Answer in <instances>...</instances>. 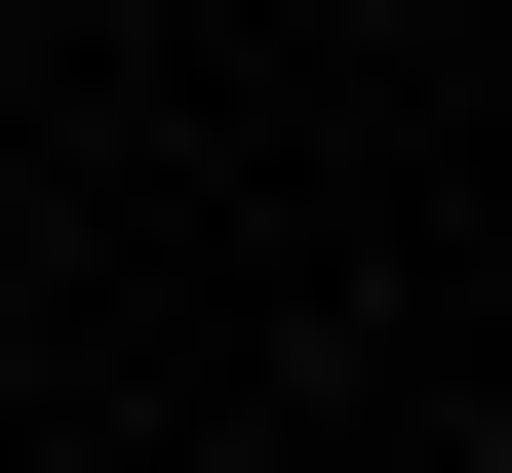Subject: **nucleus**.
Here are the masks:
<instances>
[{
	"label": "nucleus",
	"mask_w": 512,
	"mask_h": 473,
	"mask_svg": "<svg viewBox=\"0 0 512 473\" xmlns=\"http://www.w3.org/2000/svg\"><path fill=\"white\" fill-rule=\"evenodd\" d=\"M473 473H512V434H473Z\"/></svg>",
	"instance_id": "f257e3e1"
}]
</instances>
